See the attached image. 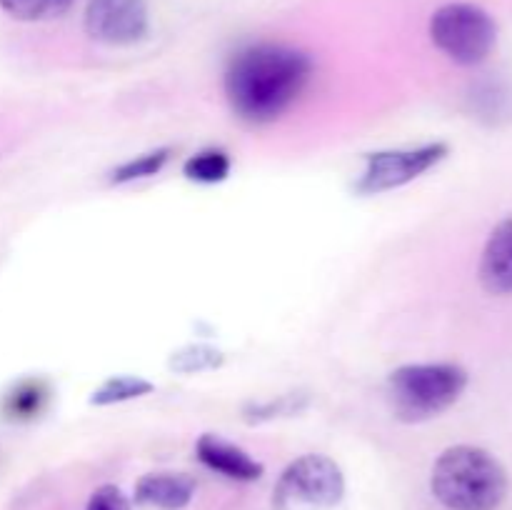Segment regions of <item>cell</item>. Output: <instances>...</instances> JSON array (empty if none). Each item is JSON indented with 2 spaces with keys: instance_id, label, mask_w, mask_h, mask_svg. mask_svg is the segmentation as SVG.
<instances>
[{
  "instance_id": "6da1fadb",
  "label": "cell",
  "mask_w": 512,
  "mask_h": 510,
  "mask_svg": "<svg viewBox=\"0 0 512 510\" xmlns=\"http://www.w3.org/2000/svg\"><path fill=\"white\" fill-rule=\"evenodd\" d=\"M313 78L308 53L283 43H253L240 48L225 68V98L230 110L250 125L278 120L303 95Z\"/></svg>"
},
{
  "instance_id": "7a4b0ae2",
  "label": "cell",
  "mask_w": 512,
  "mask_h": 510,
  "mask_svg": "<svg viewBox=\"0 0 512 510\" xmlns=\"http://www.w3.org/2000/svg\"><path fill=\"white\" fill-rule=\"evenodd\" d=\"M430 488L448 510H498L508 495V473L488 450L453 445L435 460Z\"/></svg>"
},
{
  "instance_id": "3957f363",
  "label": "cell",
  "mask_w": 512,
  "mask_h": 510,
  "mask_svg": "<svg viewBox=\"0 0 512 510\" xmlns=\"http://www.w3.org/2000/svg\"><path fill=\"white\" fill-rule=\"evenodd\" d=\"M468 388V373L455 363L400 365L388 378V400L403 423H425L453 408Z\"/></svg>"
},
{
  "instance_id": "277c9868",
  "label": "cell",
  "mask_w": 512,
  "mask_h": 510,
  "mask_svg": "<svg viewBox=\"0 0 512 510\" xmlns=\"http://www.w3.org/2000/svg\"><path fill=\"white\" fill-rule=\"evenodd\" d=\"M345 495V475L333 458L308 453L280 473L273 510H333Z\"/></svg>"
},
{
  "instance_id": "5b68a950",
  "label": "cell",
  "mask_w": 512,
  "mask_h": 510,
  "mask_svg": "<svg viewBox=\"0 0 512 510\" xmlns=\"http://www.w3.org/2000/svg\"><path fill=\"white\" fill-rule=\"evenodd\" d=\"M430 38L458 65H480L498 43V25L473 3H448L430 18Z\"/></svg>"
},
{
  "instance_id": "8992f818",
  "label": "cell",
  "mask_w": 512,
  "mask_h": 510,
  "mask_svg": "<svg viewBox=\"0 0 512 510\" xmlns=\"http://www.w3.org/2000/svg\"><path fill=\"white\" fill-rule=\"evenodd\" d=\"M448 153V143H440V140L418 145V148L368 153L365 155V170L358 183H355V190L360 195H378L388 193V190H398L418 180L428 170H433L438 163H443Z\"/></svg>"
},
{
  "instance_id": "52a82bcc",
  "label": "cell",
  "mask_w": 512,
  "mask_h": 510,
  "mask_svg": "<svg viewBox=\"0 0 512 510\" xmlns=\"http://www.w3.org/2000/svg\"><path fill=\"white\" fill-rule=\"evenodd\" d=\"M85 33L105 45H135L148 35V0H88Z\"/></svg>"
},
{
  "instance_id": "ba28073f",
  "label": "cell",
  "mask_w": 512,
  "mask_h": 510,
  "mask_svg": "<svg viewBox=\"0 0 512 510\" xmlns=\"http://www.w3.org/2000/svg\"><path fill=\"white\" fill-rule=\"evenodd\" d=\"M195 453L205 468L220 473L228 480H238V483H253V480L263 478L265 473L263 463L245 453L240 445L230 443L215 433L200 435L198 443H195Z\"/></svg>"
},
{
  "instance_id": "9c48e42d",
  "label": "cell",
  "mask_w": 512,
  "mask_h": 510,
  "mask_svg": "<svg viewBox=\"0 0 512 510\" xmlns=\"http://www.w3.org/2000/svg\"><path fill=\"white\" fill-rule=\"evenodd\" d=\"M478 275L490 295H512V215L500 220L490 233Z\"/></svg>"
},
{
  "instance_id": "30bf717a",
  "label": "cell",
  "mask_w": 512,
  "mask_h": 510,
  "mask_svg": "<svg viewBox=\"0 0 512 510\" xmlns=\"http://www.w3.org/2000/svg\"><path fill=\"white\" fill-rule=\"evenodd\" d=\"M198 483L188 473H148L135 483V503L158 510H183L193 500Z\"/></svg>"
},
{
  "instance_id": "8fae6325",
  "label": "cell",
  "mask_w": 512,
  "mask_h": 510,
  "mask_svg": "<svg viewBox=\"0 0 512 510\" xmlns=\"http://www.w3.org/2000/svg\"><path fill=\"white\" fill-rule=\"evenodd\" d=\"M48 403V385L43 380H20L3 398V413L10 420H30Z\"/></svg>"
},
{
  "instance_id": "7c38bea8",
  "label": "cell",
  "mask_w": 512,
  "mask_h": 510,
  "mask_svg": "<svg viewBox=\"0 0 512 510\" xmlns=\"http://www.w3.org/2000/svg\"><path fill=\"white\" fill-rule=\"evenodd\" d=\"M230 168H233V160L223 148H205L185 160L183 175L193 183L215 185L228 178Z\"/></svg>"
},
{
  "instance_id": "4fadbf2b",
  "label": "cell",
  "mask_w": 512,
  "mask_h": 510,
  "mask_svg": "<svg viewBox=\"0 0 512 510\" xmlns=\"http://www.w3.org/2000/svg\"><path fill=\"white\" fill-rule=\"evenodd\" d=\"M153 390V383L140 375H113V378L105 380L103 385L93 390L90 395V403L93 405H115L125 403V400L143 398Z\"/></svg>"
},
{
  "instance_id": "5bb4252c",
  "label": "cell",
  "mask_w": 512,
  "mask_h": 510,
  "mask_svg": "<svg viewBox=\"0 0 512 510\" xmlns=\"http://www.w3.org/2000/svg\"><path fill=\"white\" fill-rule=\"evenodd\" d=\"M75 0H0V8L15 20L40 23V20L63 18Z\"/></svg>"
},
{
  "instance_id": "9a60e30c",
  "label": "cell",
  "mask_w": 512,
  "mask_h": 510,
  "mask_svg": "<svg viewBox=\"0 0 512 510\" xmlns=\"http://www.w3.org/2000/svg\"><path fill=\"white\" fill-rule=\"evenodd\" d=\"M170 153H173L170 148H158V150H150V153L138 155V158L125 160L123 165H118V168L113 170L110 180H113L115 185H123V183H133V180L153 178V175H158L160 170L168 165Z\"/></svg>"
},
{
  "instance_id": "2e32d148",
  "label": "cell",
  "mask_w": 512,
  "mask_h": 510,
  "mask_svg": "<svg viewBox=\"0 0 512 510\" xmlns=\"http://www.w3.org/2000/svg\"><path fill=\"white\" fill-rule=\"evenodd\" d=\"M225 363V355L220 350L210 348V345H188V348L178 350L170 358V370L183 375L205 373V370H215Z\"/></svg>"
},
{
  "instance_id": "e0dca14e",
  "label": "cell",
  "mask_w": 512,
  "mask_h": 510,
  "mask_svg": "<svg viewBox=\"0 0 512 510\" xmlns=\"http://www.w3.org/2000/svg\"><path fill=\"white\" fill-rule=\"evenodd\" d=\"M308 400L303 395H280L278 400H268V403L260 405H250L245 410L248 420H270V418H280V415H293L298 410L305 408Z\"/></svg>"
},
{
  "instance_id": "ac0fdd59",
  "label": "cell",
  "mask_w": 512,
  "mask_h": 510,
  "mask_svg": "<svg viewBox=\"0 0 512 510\" xmlns=\"http://www.w3.org/2000/svg\"><path fill=\"white\" fill-rule=\"evenodd\" d=\"M85 510H130L128 495L115 485H100L88 500Z\"/></svg>"
}]
</instances>
